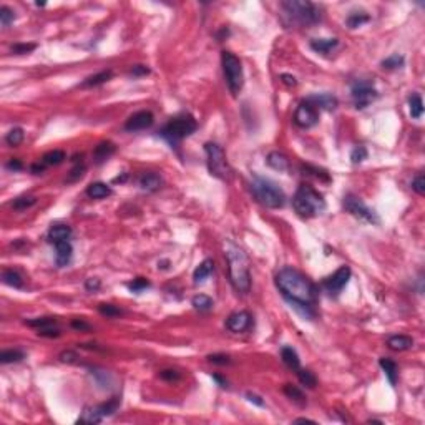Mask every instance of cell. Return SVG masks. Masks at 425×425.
Instances as JSON below:
<instances>
[{"instance_id":"6da1fadb","label":"cell","mask_w":425,"mask_h":425,"mask_svg":"<svg viewBox=\"0 0 425 425\" xmlns=\"http://www.w3.org/2000/svg\"><path fill=\"white\" fill-rule=\"evenodd\" d=\"M276 286L291 308L296 309L304 319L312 320L316 318L314 306L318 300V291L309 278L294 268H282L276 274Z\"/></svg>"},{"instance_id":"7a4b0ae2","label":"cell","mask_w":425,"mask_h":425,"mask_svg":"<svg viewBox=\"0 0 425 425\" xmlns=\"http://www.w3.org/2000/svg\"><path fill=\"white\" fill-rule=\"evenodd\" d=\"M226 261L231 286L240 294H248L251 289L250 258L240 246H236L234 242L230 241L226 244Z\"/></svg>"},{"instance_id":"3957f363","label":"cell","mask_w":425,"mask_h":425,"mask_svg":"<svg viewBox=\"0 0 425 425\" xmlns=\"http://www.w3.org/2000/svg\"><path fill=\"white\" fill-rule=\"evenodd\" d=\"M282 20L286 25L294 27H312L322 18V10L312 2H299V0H286L281 2Z\"/></svg>"},{"instance_id":"277c9868","label":"cell","mask_w":425,"mask_h":425,"mask_svg":"<svg viewBox=\"0 0 425 425\" xmlns=\"http://www.w3.org/2000/svg\"><path fill=\"white\" fill-rule=\"evenodd\" d=\"M292 208L300 218H314L324 212L326 201L322 194L316 191L312 186L300 184L292 198Z\"/></svg>"},{"instance_id":"5b68a950","label":"cell","mask_w":425,"mask_h":425,"mask_svg":"<svg viewBox=\"0 0 425 425\" xmlns=\"http://www.w3.org/2000/svg\"><path fill=\"white\" fill-rule=\"evenodd\" d=\"M251 191L254 198L266 208L278 210L286 204V194L274 181L261 176H254L251 181Z\"/></svg>"},{"instance_id":"8992f818","label":"cell","mask_w":425,"mask_h":425,"mask_svg":"<svg viewBox=\"0 0 425 425\" xmlns=\"http://www.w3.org/2000/svg\"><path fill=\"white\" fill-rule=\"evenodd\" d=\"M196 128H198V123H196L194 118L188 115V113H183V115L171 118L158 133L160 136L166 140L171 146H176L181 140L191 136L196 132Z\"/></svg>"},{"instance_id":"52a82bcc","label":"cell","mask_w":425,"mask_h":425,"mask_svg":"<svg viewBox=\"0 0 425 425\" xmlns=\"http://www.w3.org/2000/svg\"><path fill=\"white\" fill-rule=\"evenodd\" d=\"M221 65L222 72H224V78L228 88H230L231 95L238 96V93L242 90V84H244V74H242V65L241 60L238 58L234 54L224 50L221 54Z\"/></svg>"},{"instance_id":"ba28073f","label":"cell","mask_w":425,"mask_h":425,"mask_svg":"<svg viewBox=\"0 0 425 425\" xmlns=\"http://www.w3.org/2000/svg\"><path fill=\"white\" fill-rule=\"evenodd\" d=\"M204 152H206V164H208L210 173L218 180H222V181L230 180L232 174V170L230 166V163L226 162V154L220 144L208 142L204 144Z\"/></svg>"},{"instance_id":"9c48e42d","label":"cell","mask_w":425,"mask_h":425,"mask_svg":"<svg viewBox=\"0 0 425 425\" xmlns=\"http://www.w3.org/2000/svg\"><path fill=\"white\" fill-rule=\"evenodd\" d=\"M350 95H352V100H354V106L357 110H364L370 105L372 102L377 100L379 93H377L376 86L372 82L369 80H357L352 84L350 88Z\"/></svg>"},{"instance_id":"30bf717a","label":"cell","mask_w":425,"mask_h":425,"mask_svg":"<svg viewBox=\"0 0 425 425\" xmlns=\"http://www.w3.org/2000/svg\"><path fill=\"white\" fill-rule=\"evenodd\" d=\"M344 208L347 212H350L352 216L359 218V220L366 221V222H370V224H379L380 222L377 212L374 210H370L369 206H366L364 201L354 194H347L344 198Z\"/></svg>"},{"instance_id":"8fae6325","label":"cell","mask_w":425,"mask_h":425,"mask_svg":"<svg viewBox=\"0 0 425 425\" xmlns=\"http://www.w3.org/2000/svg\"><path fill=\"white\" fill-rule=\"evenodd\" d=\"M350 274H352V271H350L349 266H340L334 274H330L329 278H326V281H324L326 291H328L330 296H339V294L342 292V289H344L347 286V282H349Z\"/></svg>"},{"instance_id":"7c38bea8","label":"cell","mask_w":425,"mask_h":425,"mask_svg":"<svg viewBox=\"0 0 425 425\" xmlns=\"http://www.w3.org/2000/svg\"><path fill=\"white\" fill-rule=\"evenodd\" d=\"M319 122V113L318 110L309 105L308 102H302L300 105L296 108V112H294V123L299 126V128H312L318 125Z\"/></svg>"},{"instance_id":"4fadbf2b","label":"cell","mask_w":425,"mask_h":425,"mask_svg":"<svg viewBox=\"0 0 425 425\" xmlns=\"http://www.w3.org/2000/svg\"><path fill=\"white\" fill-rule=\"evenodd\" d=\"M153 123H154L153 113L148 110H142V112L133 113V115L128 118L125 123V130L126 132H142V130L150 128Z\"/></svg>"},{"instance_id":"5bb4252c","label":"cell","mask_w":425,"mask_h":425,"mask_svg":"<svg viewBox=\"0 0 425 425\" xmlns=\"http://www.w3.org/2000/svg\"><path fill=\"white\" fill-rule=\"evenodd\" d=\"M252 318L248 310H238V312H232L230 318L226 319V328L234 334L244 332L251 328Z\"/></svg>"},{"instance_id":"9a60e30c","label":"cell","mask_w":425,"mask_h":425,"mask_svg":"<svg viewBox=\"0 0 425 425\" xmlns=\"http://www.w3.org/2000/svg\"><path fill=\"white\" fill-rule=\"evenodd\" d=\"M306 102L312 105L316 110L318 108H322V110H336L338 108V98L330 93H314V95L306 98Z\"/></svg>"},{"instance_id":"2e32d148","label":"cell","mask_w":425,"mask_h":425,"mask_svg":"<svg viewBox=\"0 0 425 425\" xmlns=\"http://www.w3.org/2000/svg\"><path fill=\"white\" fill-rule=\"evenodd\" d=\"M138 184H140V188L143 191H146V193H154V191H158L162 188L163 180H162V176L158 173H154V171H144V173L140 174Z\"/></svg>"},{"instance_id":"e0dca14e","label":"cell","mask_w":425,"mask_h":425,"mask_svg":"<svg viewBox=\"0 0 425 425\" xmlns=\"http://www.w3.org/2000/svg\"><path fill=\"white\" fill-rule=\"evenodd\" d=\"M55 250H56V266L58 268H65L68 266L70 261H72V256H74V248H72L70 241H62V242H56L55 244Z\"/></svg>"},{"instance_id":"ac0fdd59","label":"cell","mask_w":425,"mask_h":425,"mask_svg":"<svg viewBox=\"0 0 425 425\" xmlns=\"http://www.w3.org/2000/svg\"><path fill=\"white\" fill-rule=\"evenodd\" d=\"M46 238L54 244L62 241H68L72 238V228L68 224H52L48 232H46Z\"/></svg>"},{"instance_id":"d6986e66","label":"cell","mask_w":425,"mask_h":425,"mask_svg":"<svg viewBox=\"0 0 425 425\" xmlns=\"http://www.w3.org/2000/svg\"><path fill=\"white\" fill-rule=\"evenodd\" d=\"M115 152H116V146L112 142H102V143L96 144L95 150H93V160H95L96 164H102V163H105Z\"/></svg>"},{"instance_id":"ffe728a7","label":"cell","mask_w":425,"mask_h":425,"mask_svg":"<svg viewBox=\"0 0 425 425\" xmlns=\"http://www.w3.org/2000/svg\"><path fill=\"white\" fill-rule=\"evenodd\" d=\"M338 45H339L338 38H312L310 40V48H312L316 54H320V55L330 54Z\"/></svg>"},{"instance_id":"44dd1931","label":"cell","mask_w":425,"mask_h":425,"mask_svg":"<svg viewBox=\"0 0 425 425\" xmlns=\"http://www.w3.org/2000/svg\"><path fill=\"white\" fill-rule=\"evenodd\" d=\"M212 271H214V262H212V259H204V261L201 262L200 266L194 269V272H193L194 284L204 282L206 279H208L212 274Z\"/></svg>"},{"instance_id":"7402d4cb","label":"cell","mask_w":425,"mask_h":425,"mask_svg":"<svg viewBox=\"0 0 425 425\" xmlns=\"http://www.w3.org/2000/svg\"><path fill=\"white\" fill-rule=\"evenodd\" d=\"M266 162H268L269 166H271L272 170L279 171V173L289 170V160H288L286 154L281 153V152H271L268 154Z\"/></svg>"},{"instance_id":"603a6c76","label":"cell","mask_w":425,"mask_h":425,"mask_svg":"<svg viewBox=\"0 0 425 425\" xmlns=\"http://www.w3.org/2000/svg\"><path fill=\"white\" fill-rule=\"evenodd\" d=\"M387 346L390 347L392 350H397V352L408 350L414 346V339L408 338V336H404V334H396V336H390V338L387 339Z\"/></svg>"},{"instance_id":"cb8c5ba5","label":"cell","mask_w":425,"mask_h":425,"mask_svg":"<svg viewBox=\"0 0 425 425\" xmlns=\"http://www.w3.org/2000/svg\"><path fill=\"white\" fill-rule=\"evenodd\" d=\"M112 188L105 183H100V181H96V183H92L88 184L86 188V194L90 196L92 200H103L106 198V196H112Z\"/></svg>"},{"instance_id":"d4e9b609","label":"cell","mask_w":425,"mask_h":425,"mask_svg":"<svg viewBox=\"0 0 425 425\" xmlns=\"http://www.w3.org/2000/svg\"><path fill=\"white\" fill-rule=\"evenodd\" d=\"M379 366L380 369L384 370V374H386V377L388 379V382H390L392 387H396L397 384V377H398V369H397V364L390 359H386V357H382V359L379 360Z\"/></svg>"},{"instance_id":"484cf974","label":"cell","mask_w":425,"mask_h":425,"mask_svg":"<svg viewBox=\"0 0 425 425\" xmlns=\"http://www.w3.org/2000/svg\"><path fill=\"white\" fill-rule=\"evenodd\" d=\"M281 359H282V362L284 364H286L289 369H292V370H298V369H300V359H299V356H298V352L292 349V347H282L281 349Z\"/></svg>"},{"instance_id":"4316f807","label":"cell","mask_w":425,"mask_h":425,"mask_svg":"<svg viewBox=\"0 0 425 425\" xmlns=\"http://www.w3.org/2000/svg\"><path fill=\"white\" fill-rule=\"evenodd\" d=\"M2 282L7 284L10 288L15 289H22L24 288V278L18 271H14V269H5L2 272Z\"/></svg>"},{"instance_id":"83f0119b","label":"cell","mask_w":425,"mask_h":425,"mask_svg":"<svg viewBox=\"0 0 425 425\" xmlns=\"http://www.w3.org/2000/svg\"><path fill=\"white\" fill-rule=\"evenodd\" d=\"M112 76H113L112 70H103V72H100V74H95V75L88 76L84 84H82V88H92V86L103 85V84H106V82L110 80Z\"/></svg>"},{"instance_id":"f1b7e54d","label":"cell","mask_w":425,"mask_h":425,"mask_svg":"<svg viewBox=\"0 0 425 425\" xmlns=\"http://www.w3.org/2000/svg\"><path fill=\"white\" fill-rule=\"evenodd\" d=\"M408 110H410V116L414 120H420L424 115V102L422 96L418 93H414V95L408 96Z\"/></svg>"},{"instance_id":"f546056e","label":"cell","mask_w":425,"mask_h":425,"mask_svg":"<svg viewBox=\"0 0 425 425\" xmlns=\"http://www.w3.org/2000/svg\"><path fill=\"white\" fill-rule=\"evenodd\" d=\"M103 420V416L100 414L96 407H86L82 417L76 420V424H86V425H93V424H100Z\"/></svg>"},{"instance_id":"4dcf8cb0","label":"cell","mask_w":425,"mask_h":425,"mask_svg":"<svg viewBox=\"0 0 425 425\" xmlns=\"http://www.w3.org/2000/svg\"><path fill=\"white\" fill-rule=\"evenodd\" d=\"M66 160V154L64 150H52V152H46L42 156V163L45 166H56V164L64 163Z\"/></svg>"},{"instance_id":"1f68e13d","label":"cell","mask_w":425,"mask_h":425,"mask_svg":"<svg viewBox=\"0 0 425 425\" xmlns=\"http://www.w3.org/2000/svg\"><path fill=\"white\" fill-rule=\"evenodd\" d=\"M191 304H193V308L196 310H200V312H208V310L212 309V306H214L212 299L210 296H204V294H198V296H194L193 299H191Z\"/></svg>"},{"instance_id":"d6a6232c","label":"cell","mask_w":425,"mask_h":425,"mask_svg":"<svg viewBox=\"0 0 425 425\" xmlns=\"http://www.w3.org/2000/svg\"><path fill=\"white\" fill-rule=\"evenodd\" d=\"M25 359V352L18 349H8L0 352V362L2 364H14V362H20Z\"/></svg>"},{"instance_id":"836d02e7","label":"cell","mask_w":425,"mask_h":425,"mask_svg":"<svg viewBox=\"0 0 425 425\" xmlns=\"http://www.w3.org/2000/svg\"><path fill=\"white\" fill-rule=\"evenodd\" d=\"M369 20H370V17L366 12H352L349 17H347L346 24L349 28H357V27H360V25L367 24Z\"/></svg>"},{"instance_id":"e575fe53","label":"cell","mask_w":425,"mask_h":425,"mask_svg":"<svg viewBox=\"0 0 425 425\" xmlns=\"http://www.w3.org/2000/svg\"><path fill=\"white\" fill-rule=\"evenodd\" d=\"M404 64H406V58L398 54H394L390 56H387V58H384L380 65H382V68H386V70H397V68H402Z\"/></svg>"},{"instance_id":"d590c367","label":"cell","mask_w":425,"mask_h":425,"mask_svg":"<svg viewBox=\"0 0 425 425\" xmlns=\"http://www.w3.org/2000/svg\"><path fill=\"white\" fill-rule=\"evenodd\" d=\"M118 407H120V398H118V397H113L112 400H108V402H105V404H100V406H96V408L100 410V414L103 416V418L113 416V414L118 410Z\"/></svg>"},{"instance_id":"8d00e7d4","label":"cell","mask_w":425,"mask_h":425,"mask_svg":"<svg viewBox=\"0 0 425 425\" xmlns=\"http://www.w3.org/2000/svg\"><path fill=\"white\" fill-rule=\"evenodd\" d=\"M24 138H25L24 130L20 126H15V128H12L7 133V136H5V142H7L8 146H18V144L24 142Z\"/></svg>"},{"instance_id":"74e56055","label":"cell","mask_w":425,"mask_h":425,"mask_svg":"<svg viewBox=\"0 0 425 425\" xmlns=\"http://www.w3.org/2000/svg\"><path fill=\"white\" fill-rule=\"evenodd\" d=\"M284 394H286V396L291 398V400H294L296 404H299V406H304V404H306V397H304L302 390H299L296 386L286 384V386H284Z\"/></svg>"},{"instance_id":"f35d334b","label":"cell","mask_w":425,"mask_h":425,"mask_svg":"<svg viewBox=\"0 0 425 425\" xmlns=\"http://www.w3.org/2000/svg\"><path fill=\"white\" fill-rule=\"evenodd\" d=\"M35 203H37V198H35V196L24 194V196H18V198H15L12 201V208L18 210V211H24V210L30 208V206H34Z\"/></svg>"},{"instance_id":"ab89813d","label":"cell","mask_w":425,"mask_h":425,"mask_svg":"<svg viewBox=\"0 0 425 425\" xmlns=\"http://www.w3.org/2000/svg\"><path fill=\"white\" fill-rule=\"evenodd\" d=\"M298 377H299V382L302 384V386L309 387V388H314L316 386H318V379H316V376L308 369H298Z\"/></svg>"},{"instance_id":"60d3db41","label":"cell","mask_w":425,"mask_h":425,"mask_svg":"<svg viewBox=\"0 0 425 425\" xmlns=\"http://www.w3.org/2000/svg\"><path fill=\"white\" fill-rule=\"evenodd\" d=\"M25 324L30 326V328H35V329H42V328H46V326H55L56 319L55 318H37V319L25 320Z\"/></svg>"},{"instance_id":"b9f144b4","label":"cell","mask_w":425,"mask_h":425,"mask_svg":"<svg viewBox=\"0 0 425 425\" xmlns=\"http://www.w3.org/2000/svg\"><path fill=\"white\" fill-rule=\"evenodd\" d=\"M14 20H15L14 10L8 8L7 5H2V7H0V24H2V27H8Z\"/></svg>"},{"instance_id":"7bdbcfd3","label":"cell","mask_w":425,"mask_h":425,"mask_svg":"<svg viewBox=\"0 0 425 425\" xmlns=\"http://www.w3.org/2000/svg\"><path fill=\"white\" fill-rule=\"evenodd\" d=\"M150 286H152V284H150L148 279H144V278H136V279H133L132 282H128V289L132 292H143L144 289H148Z\"/></svg>"},{"instance_id":"ee69618b","label":"cell","mask_w":425,"mask_h":425,"mask_svg":"<svg viewBox=\"0 0 425 425\" xmlns=\"http://www.w3.org/2000/svg\"><path fill=\"white\" fill-rule=\"evenodd\" d=\"M304 171L306 173L304 174H310V176H314V178H318V180H320V181H330V178H329V173L326 170H320V168H316V166H304Z\"/></svg>"},{"instance_id":"f6af8a7d","label":"cell","mask_w":425,"mask_h":425,"mask_svg":"<svg viewBox=\"0 0 425 425\" xmlns=\"http://www.w3.org/2000/svg\"><path fill=\"white\" fill-rule=\"evenodd\" d=\"M98 310H100L102 316H106V318H116V316L123 314V310L118 309L116 306H113V304H100L98 306Z\"/></svg>"},{"instance_id":"bcb514c9","label":"cell","mask_w":425,"mask_h":425,"mask_svg":"<svg viewBox=\"0 0 425 425\" xmlns=\"http://www.w3.org/2000/svg\"><path fill=\"white\" fill-rule=\"evenodd\" d=\"M84 174H85V164H84V162L75 163V166L72 168V171H70L68 178H66V183H74V181L80 180Z\"/></svg>"},{"instance_id":"7dc6e473","label":"cell","mask_w":425,"mask_h":425,"mask_svg":"<svg viewBox=\"0 0 425 425\" xmlns=\"http://www.w3.org/2000/svg\"><path fill=\"white\" fill-rule=\"evenodd\" d=\"M366 158H367V150H366V146H356L354 150H352V153H350V162H352V164H359V163L364 162Z\"/></svg>"},{"instance_id":"c3c4849f","label":"cell","mask_w":425,"mask_h":425,"mask_svg":"<svg viewBox=\"0 0 425 425\" xmlns=\"http://www.w3.org/2000/svg\"><path fill=\"white\" fill-rule=\"evenodd\" d=\"M60 329L56 328V324L55 326H46V328H42V329H38V336H42V338H50V339H54V338H60Z\"/></svg>"},{"instance_id":"681fc988","label":"cell","mask_w":425,"mask_h":425,"mask_svg":"<svg viewBox=\"0 0 425 425\" xmlns=\"http://www.w3.org/2000/svg\"><path fill=\"white\" fill-rule=\"evenodd\" d=\"M412 190L416 191L417 194L425 193V176L424 174H417L416 178L412 180Z\"/></svg>"},{"instance_id":"f907efd6","label":"cell","mask_w":425,"mask_h":425,"mask_svg":"<svg viewBox=\"0 0 425 425\" xmlns=\"http://www.w3.org/2000/svg\"><path fill=\"white\" fill-rule=\"evenodd\" d=\"M208 360L211 362V364H216V366H228V364H231L230 356H226V354H211V356H208Z\"/></svg>"},{"instance_id":"816d5d0a","label":"cell","mask_w":425,"mask_h":425,"mask_svg":"<svg viewBox=\"0 0 425 425\" xmlns=\"http://www.w3.org/2000/svg\"><path fill=\"white\" fill-rule=\"evenodd\" d=\"M35 46H37L35 44H17L12 46V52L17 55H24V54H28V52L35 50Z\"/></svg>"},{"instance_id":"f5cc1de1","label":"cell","mask_w":425,"mask_h":425,"mask_svg":"<svg viewBox=\"0 0 425 425\" xmlns=\"http://www.w3.org/2000/svg\"><path fill=\"white\" fill-rule=\"evenodd\" d=\"M160 377L166 382H174V380L180 379V372H176L173 369H164V370L160 372Z\"/></svg>"},{"instance_id":"db71d44e","label":"cell","mask_w":425,"mask_h":425,"mask_svg":"<svg viewBox=\"0 0 425 425\" xmlns=\"http://www.w3.org/2000/svg\"><path fill=\"white\" fill-rule=\"evenodd\" d=\"M100 286H102V282H100V279H98V278H88L85 281V289H86V291H90V292L98 291Z\"/></svg>"},{"instance_id":"11a10c76","label":"cell","mask_w":425,"mask_h":425,"mask_svg":"<svg viewBox=\"0 0 425 425\" xmlns=\"http://www.w3.org/2000/svg\"><path fill=\"white\" fill-rule=\"evenodd\" d=\"M130 74L133 76H144L150 74V68L146 65H133L132 68H130Z\"/></svg>"},{"instance_id":"9f6ffc18","label":"cell","mask_w":425,"mask_h":425,"mask_svg":"<svg viewBox=\"0 0 425 425\" xmlns=\"http://www.w3.org/2000/svg\"><path fill=\"white\" fill-rule=\"evenodd\" d=\"M72 328H74L75 330H82V332H84V330H90L92 329L90 324L85 322V320H82V319H74V320H72Z\"/></svg>"},{"instance_id":"6f0895ef","label":"cell","mask_w":425,"mask_h":425,"mask_svg":"<svg viewBox=\"0 0 425 425\" xmlns=\"http://www.w3.org/2000/svg\"><path fill=\"white\" fill-rule=\"evenodd\" d=\"M76 359H78V356H76L75 352H72V350L62 352V354H60V360L62 362H68V364H72V362H76Z\"/></svg>"},{"instance_id":"680465c9","label":"cell","mask_w":425,"mask_h":425,"mask_svg":"<svg viewBox=\"0 0 425 425\" xmlns=\"http://www.w3.org/2000/svg\"><path fill=\"white\" fill-rule=\"evenodd\" d=\"M246 398L248 400H250L251 404H254V406H258V407H264V400L259 396H256V394H252V392H248L246 394Z\"/></svg>"},{"instance_id":"91938a15","label":"cell","mask_w":425,"mask_h":425,"mask_svg":"<svg viewBox=\"0 0 425 425\" xmlns=\"http://www.w3.org/2000/svg\"><path fill=\"white\" fill-rule=\"evenodd\" d=\"M281 82L286 86H296L298 85V82H296V78H294L292 75H289V74H282L281 75Z\"/></svg>"},{"instance_id":"94428289","label":"cell","mask_w":425,"mask_h":425,"mask_svg":"<svg viewBox=\"0 0 425 425\" xmlns=\"http://www.w3.org/2000/svg\"><path fill=\"white\" fill-rule=\"evenodd\" d=\"M7 168H8V170H14V171H18V170L24 168V164H22V162H20V160H10V162L7 163Z\"/></svg>"},{"instance_id":"6125c7cd","label":"cell","mask_w":425,"mask_h":425,"mask_svg":"<svg viewBox=\"0 0 425 425\" xmlns=\"http://www.w3.org/2000/svg\"><path fill=\"white\" fill-rule=\"evenodd\" d=\"M44 170H45V164H44L42 162L32 164V173H34V174H42Z\"/></svg>"},{"instance_id":"be15d7a7","label":"cell","mask_w":425,"mask_h":425,"mask_svg":"<svg viewBox=\"0 0 425 425\" xmlns=\"http://www.w3.org/2000/svg\"><path fill=\"white\" fill-rule=\"evenodd\" d=\"M212 379H214V380H216L218 384H220L221 387H228V382H226L224 379H222L221 376H218V374H212Z\"/></svg>"},{"instance_id":"e7e4bbea","label":"cell","mask_w":425,"mask_h":425,"mask_svg":"<svg viewBox=\"0 0 425 425\" xmlns=\"http://www.w3.org/2000/svg\"><path fill=\"white\" fill-rule=\"evenodd\" d=\"M296 424H304V422H308V424H316L314 420H310V418H296V420H294Z\"/></svg>"},{"instance_id":"03108f58","label":"cell","mask_w":425,"mask_h":425,"mask_svg":"<svg viewBox=\"0 0 425 425\" xmlns=\"http://www.w3.org/2000/svg\"><path fill=\"white\" fill-rule=\"evenodd\" d=\"M35 5H37V7H44V5H45V2H37V4H35Z\"/></svg>"}]
</instances>
